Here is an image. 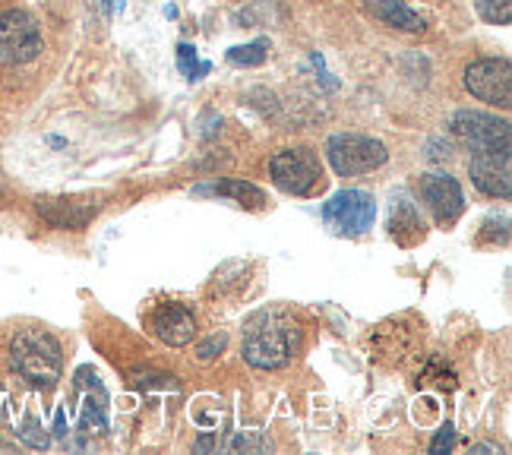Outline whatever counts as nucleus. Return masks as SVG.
I'll list each match as a JSON object with an SVG mask.
<instances>
[{"label": "nucleus", "mask_w": 512, "mask_h": 455, "mask_svg": "<svg viewBox=\"0 0 512 455\" xmlns=\"http://www.w3.org/2000/svg\"><path fill=\"white\" fill-rule=\"evenodd\" d=\"M10 367L32 389H54L64 373L61 342L45 329H23L10 342Z\"/></svg>", "instance_id": "obj_1"}, {"label": "nucleus", "mask_w": 512, "mask_h": 455, "mask_svg": "<svg viewBox=\"0 0 512 455\" xmlns=\"http://www.w3.org/2000/svg\"><path fill=\"white\" fill-rule=\"evenodd\" d=\"M298 351V326L282 313H260L244 335V361L256 370L288 367Z\"/></svg>", "instance_id": "obj_2"}, {"label": "nucleus", "mask_w": 512, "mask_h": 455, "mask_svg": "<svg viewBox=\"0 0 512 455\" xmlns=\"http://www.w3.org/2000/svg\"><path fill=\"white\" fill-rule=\"evenodd\" d=\"M269 174L272 184L291 196H313L323 187V165L317 152L307 146L275 152L269 162Z\"/></svg>", "instance_id": "obj_3"}, {"label": "nucleus", "mask_w": 512, "mask_h": 455, "mask_svg": "<svg viewBox=\"0 0 512 455\" xmlns=\"http://www.w3.org/2000/svg\"><path fill=\"white\" fill-rule=\"evenodd\" d=\"M326 158L332 171L339 177H358L367 171H377L386 165V146L373 136H361V133H336L326 140Z\"/></svg>", "instance_id": "obj_4"}, {"label": "nucleus", "mask_w": 512, "mask_h": 455, "mask_svg": "<svg viewBox=\"0 0 512 455\" xmlns=\"http://www.w3.org/2000/svg\"><path fill=\"white\" fill-rule=\"evenodd\" d=\"M452 136L459 143H465L471 152H509V121L497 114H487V111H456L452 114Z\"/></svg>", "instance_id": "obj_5"}, {"label": "nucleus", "mask_w": 512, "mask_h": 455, "mask_svg": "<svg viewBox=\"0 0 512 455\" xmlns=\"http://www.w3.org/2000/svg\"><path fill=\"white\" fill-rule=\"evenodd\" d=\"M42 29L35 16L26 10H4L0 13V57L10 64H29L42 54Z\"/></svg>", "instance_id": "obj_6"}, {"label": "nucleus", "mask_w": 512, "mask_h": 455, "mask_svg": "<svg viewBox=\"0 0 512 455\" xmlns=\"http://www.w3.org/2000/svg\"><path fill=\"white\" fill-rule=\"evenodd\" d=\"M377 219V203L364 190H339L332 200L323 206V222L345 237H361L373 228Z\"/></svg>", "instance_id": "obj_7"}, {"label": "nucleus", "mask_w": 512, "mask_h": 455, "mask_svg": "<svg viewBox=\"0 0 512 455\" xmlns=\"http://www.w3.org/2000/svg\"><path fill=\"white\" fill-rule=\"evenodd\" d=\"M465 89L487 105L509 108L512 105V67L506 57H481L465 67Z\"/></svg>", "instance_id": "obj_8"}, {"label": "nucleus", "mask_w": 512, "mask_h": 455, "mask_svg": "<svg viewBox=\"0 0 512 455\" xmlns=\"http://www.w3.org/2000/svg\"><path fill=\"white\" fill-rule=\"evenodd\" d=\"M468 174L475 187L497 200L512 196V155L509 152H475L468 162Z\"/></svg>", "instance_id": "obj_9"}, {"label": "nucleus", "mask_w": 512, "mask_h": 455, "mask_svg": "<svg viewBox=\"0 0 512 455\" xmlns=\"http://www.w3.org/2000/svg\"><path fill=\"white\" fill-rule=\"evenodd\" d=\"M35 209L48 225L67 231L86 228L98 215V203L89 200V196H38Z\"/></svg>", "instance_id": "obj_10"}, {"label": "nucleus", "mask_w": 512, "mask_h": 455, "mask_svg": "<svg viewBox=\"0 0 512 455\" xmlns=\"http://www.w3.org/2000/svg\"><path fill=\"white\" fill-rule=\"evenodd\" d=\"M421 196L440 225H452L465 209L462 187L449 174H421Z\"/></svg>", "instance_id": "obj_11"}, {"label": "nucleus", "mask_w": 512, "mask_h": 455, "mask_svg": "<svg viewBox=\"0 0 512 455\" xmlns=\"http://www.w3.org/2000/svg\"><path fill=\"white\" fill-rule=\"evenodd\" d=\"M76 395H80V430L108 433V392L89 367L76 370Z\"/></svg>", "instance_id": "obj_12"}, {"label": "nucleus", "mask_w": 512, "mask_h": 455, "mask_svg": "<svg viewBox=\"0 0 512 455\" xmlns=\"http://www.w3.org/2000/svg\"><path fill=\"white\" fill-rule=\"evenodd\" d=\"M152 332L171 348H184L196 335V316L184 304H162L152 313Z\"/></svg>", "instance_id": "obj_13"}, {"label": "nucleus", "mask_w": 512, "mask_h": 455, "mask_svg": "<svg viewBox=\"0 0 512 455\" xmlns=\"http://www.w3.org/2000/svg\"><path fill=\"white\" fill-rule=\"evenodd\" d=\"M389 234L396 237L402 247L418 244L424 237V222L418 215V206L411 203L408 193L392 196V215H389Z\"/></svg>", "instance_id": "obj_14"}, {"label": "nucleus", "mask_w": 512, "mask_h": 455, "mask_svg": "<svg viewBox=\"0 0 512 455\" xmlns=\"http://www.w3.org/2000/svg\"><path fill=\"white\" fill-rule=\"evenodd\" d=\"M364 10L389 29L424 32V16H418L405 0H364Z\"/></svg>", "instance_id": "obj_15"}, {"label": "nucleus", "mask_w": 512, "mask_h": 455, "mask_svg": "<svg viewBox=\"0 0 512 455\" xmlns=\"http://www.w3.org/2000/svg\"><path fill=\"white\" fill-rule=\"evenodd\" d=\"M193 193H200V196H231V200H238L241 206H250V209H263L266 206V193L260 187L247 184V181H238V177H228V181H219L212 187H193Z\"/></svg>", "instance_id": "obj_16"}, {"label": "nucleus", "mask_w": 512, "mask_h": 455, "mask_svg": "<svg viewBox=\"0 0 512 455\" xmlns=\"http://www.w3.org/2000/svg\"><path fill=\"white\" fill-rule=\"evenodd\" d=\"M225 452H272V440L263 430H234L222 446Z\"/></svg>", "instance_id": "obj_17"}, {"label": "nucleus", "mask_w": 512, "mask_h": 455, "mask_svg": "<svg viewBox=\"0 0 512 455\" xmlns=\"http://www.w3.org/2000/svg\"><path fill=\"white\" fill-rule=\"evenodd\" d=\"M269 57V42L260 38V42H250V45H238L228 51V64L234 67H263Z\"/></svg>", "instance_id": "obj_18"}, {"label": "nucleus", "mask_w": 512, "mask_h": 455, "mask_svg": "<svg viewBox=\"0 0 512 455\" xmlns=\"http://www.w3.org/2000/svg\"><path fill=\"white\" fill-rule=\"evenodd\" d=\"M481 19L494 26H509L512 23V0H475Z\"/></svg>", "instance_id": "obj_19"}, {"label": "nucleus", "mask_w": 512, "mask_h": 455, "mask_svg": "<svg viewBox=\"0 0 512 455\" xmlns=\"http://www.w3.org/2000/svg\"><path fill=\"white\" fill-rule=\"evenodd\" d=\"M177 67H181V73L190 79H200L203 73H209V64L206 61H200V57H196V48L193 45H177Z\"/></svg>", "instance_id": "obj_20"}, {"label": "nucleus", "mask_w": 512, "mask_h": 455, "mask_svg": "<svg viewBox=\"0 0 512 455\" xmlns=\"http://www.w3.org/2000/svg\"><path fill=\"white\" fill-rule=\"evenodd\" d=\"M16 433H19V440H23L26 446H32V449H48L51 446V437H48L45 427L38 424L35 418H26L23 427H19Z\"/></svg>", "instance_id": "obj_21"}, {"label": "nucleus", "mask_w": 512, "mask_h": 455, "mask_svg": "<svg viewBox=\"0 0 512 455\" xmlns=\"http://www.w3.org/2000/svg\"><path fill=\"white\" fill-rule=\"evenodd\" d=\"M225 345H228V335L225 332H219V335H209V339L196 348V358L200 361H212V358H219V354L225 351Z\"/></svg>", "instance_id": "obj_22"}, {"label": "nucleus", "mask_w": 512, "mask_h": 455, "mask_svg": "<svg viewBox=\"0 0 512 455\" xmlns=\"http://www.w3.org/2000/svg\"><path fill=\"white\" fill-rule=\"evenodd\" d=\"M452 446H456V427L446 424V427L437 433V437L430 440V452H433V455H443V452H449Z\"/></svg>", "instance_id": "obj_23"}, {"label": "nucleus", "mask_w": 512, "mask_h": 455, "mask_svg": "<svg viewBox=\"0 0 512 455\" xmlns=\"http://www.w3.org/2000/svg\"><path fill=\"white\" fill-rule=\"evenodd\" d=\"M54 437L57 440H67L70 437V430H67V411L64 408H57V414H54Z\"/></svg>", "instance_id": "obj_24"}, {"label": "nucleus", "mask_w": 512, "mask_h": 455, "mask_svg": "<svg viewBox=\"0 0 512 455\" xmlns=\"http://www.w3.org/2000/svg\"><path fill=\"white\" fill-rule=\"evenodd\" d=\"M471 452H497V455H500V449H497V446H490V443H478V446H471Z\"/></svg>", "instance_id": "obj_25"}, {"label": "nucleus", "mask_w": 512, "mask_h": 455, "mask_svg": "<svg viewBox=\"0 0 512 455\" xmlns=\"http://www.w3.org/2000/svg\"><path fill=\"white\" fill-rule=\"evenodd\" d=\"M0 190H4V181H0Z\"/></svg>", "instance_id": "obj_26"}]
</instances>
